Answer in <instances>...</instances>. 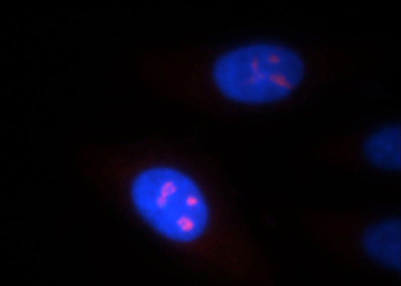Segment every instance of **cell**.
<instances>
[{
	"mask_svg": "<svg viewBox=\"0 0 401 286\" xmlns=\"http://www.w3.org/2000/svg\"><path fill=\"white\" fill-rule=\"evenodd\" d=\"M365 154L375 166L397 170L400 165V130L399 126L386 128L365 142Z\"/></svg>",
	"mask_w": 401,
	"mask_h": 286,
	"instance_id": "3957f363",
	"label": "cell"
},
{
	"mask_svg": "<svg viewBox=\"0 0 401 286\" xmlns=\"http://www.w3.org/2000/svg\"><path fill=\"white\" fill-rule=\"evenodd\" d=\"M304 70L302 59L291 48L256 42L220 52L212 63L211 76L228 100L262 104L287 98L301 82Z\"/></svg>",
	"mask_w": 401,
	"mask_h": 286,
	"instance_id": "6da1fadb",
	"label": "cell"
},
{
	"mask_svg": "<svg viewBox=\"0 0 401 286\" xmlns=\"http://www.w3.org/2000/svg\"><path fill=\"white\" fill-rule=\"evenodd\" d=\"M130 194L141 218L172 242L193 243L207 228L210 212L203 192L176 169L155 166L140 172L131 182Z\"/></svg>",
	"mask_w": 401,
	"mask_h": 286,
	"instance_id": "7a4b0ae2",
	"label": "cell"
}]
</instances>
